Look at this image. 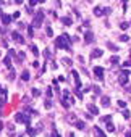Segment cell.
<instances>
[{
  "label": "cell",
  "instance_id": "cell-1",
  "mask_svg": "<svg viewBox=\"0 0 131 137\" xmlns=\"http://www.w3.org/2000/svg\"><path fill=\"white\" fill-rule=\"evenodd\" d=\"M44 21V11H37V15L34 16V21H32V27H41Z\"/></svg>",
  "mask_w": 131,
  "mask_h": 137
},
{
  "label": "cell",
  "instance_id": "cell-2",
  "mask_svg": "<svg viewBox=\"0 0 131 137\" xmlns=\"http://www.w3.org/2000/svg\"><path fill=\"white\" fill-rule=\"evenodd\" d=\"M94 74L99 81H104V68L102 66H94Z\"/></svg>",
  "mask_w": 131,
  "mask_h": 137
},
{
  "label": "cell",
  "instance_id": "cell-3",
  "mask_svg": "<svg viewBox=\"0 0 131 137\" xmlns=\"http://www.w3.org/2000/svg\"><path fill=\"white\" fill-rule=\"evenodd\" d=\"M11 37H13V40H16L18 44H24V39H23V36L19 34L18 31H13V32H11Z\"/></svg>",
  "mask_w": 131,
  "mask_h": 137
},
{
  "label": "cell",
  "instance_id": "cell-4",
  "mask_svg": "<svg viewBox=\"0 0 131 137\" xmlns=\"http://www.w3.org/2000/svg\"><path fill=\"white\" fill-rule=\"evenodd\" d=\"M55 45L58 47V48H66V50H70V45H68L66 42H63V40H62V37L55 39Z\"/></svg>",
  "mask_w": 131,
  "mask_h": 137
},
{
  "label": "cell",
  "instance_id": "cell-5",
  "mask_svg": "<svg viewBox=\"0 0 131 137\" xmlns=\"http://www.w3.org/2000/svg\"><path fill=\"white\" fill-rule=\"evenodd\" d=\"M39 131H41V124H39L37 128H28L26 129V132H28V136H31V137H34L36 134H37Z\"/></svg>",
  "mask_w": 131,
  "mask_h": 137
},
{
  "label": "cell",
  "instance_id": "cell-6",
  "mask_svg": "<svg viewBox=\"0 0 131 137\" xmlns=\"http://www.w3.org/2000/svg\"><path fill=\"white\" fill-rule=\"evenodd\" d=\"M94 40V34L91 32V31H86V34H84V42L86 44H91Z\"/></svg>",
  "mask_w": 131,
  "mask_h": 137
},
{
  "label": "cell",
  "instance_id": "cell-7",
  "mask_svg": "<svg viewBox=\"0 0 131 137\" xmlns=\"http://www.w3.org/2000/svg\"><path fill=\"white\" fill-rule=\"evenodd\" d=\"M102 55H104V50H100V48H95L92 53H91V58H100Z\"/></svg>",
  "mask_w": 131,
  "mask_h": 137
},
{
  "label": "cell",
  "instance_id": "cell-8",
  "mask_svg": "<svg viewBox=\"0 0 131 137\" xmlns=\"http://www.w3.org/2000/svg\"><path fill=\"white\" fill-rule=\"evenodd\" d=\"M87 110H89L92 115H99V108H97L95 105H92V103H89V105H87Z\"/></svg>",
  "mask_w": 131,
  "mask_h": 137
},
{
  "label": "cell",
  "instance_id": "cell-9",
  "mask_svg": "<svg viewBox=\"0 0 131 137\" xmlns=\"http://www.w3.org/2000/svg\"><path fill=\"white\" fill-rule=\"evenodd\" d=\"M10 21H11V16H10V15H5V13H3V15H2V23H3V24L7 26V24H10Z\"/></svg>",
  "mask_w": 131,
  "mask_h": 137
},
{
  "label": "cell",
  "instance_id": "cell-10",
  "mask_svg": "<svg viewBox=\"0 0 131 137\" xmlns=\"http://www.w3.org/2000/svg\"><path fill=\"white\" fill-rule=\"evenodd\" d=\"M94 131H95L97 137H107V136H105V132H104V131H102L100 128H99V126H95V128H94Z\"/></svg>",
  "mask_w": 131,
  "mask_h": 137
},
{
  "label": "cell",
  "instance_id": "cell-11",
  "mask_svg": "<svg viewBox=\"0 0 131 137\" xmlns=\"http://www.w3.org/2000/svg\"><path fill=\"white\" fill-rule=\"evenodd\" d=\"M75 126H76L78 129H81V131H84V128H86L84 121H81V119H78V121H76V123H75Z\"/></svg>",
  "mask_w": 131,
  "mask_h": 137
},
{
  "label": "cell",
  "instance_id": "cell-12",
  "mask_svg": "<svg viewBox=\"0 0 131 137\" xmlns=\"http://www.w3.org/2000/svg\"><path fill=\"white\" fill-rule=\"evenodd\" d=\"M23 119H24V115H23V113H16V115H15V121H16V123H23Z\"/></svg>",
  "mask_w": 131,
  "mask_h": 137
},
{
  "label": "cell",
  "instance_id": "cell-13",
  "mask_svg": "<svg viewBox=\"0 0 131 137\" xmlns=\"http://www.w3.org/2000/svg\"><path fill=\"white\" fill-rule=\"evenodd\" d=\"M62 23L66 24V26H71V23H73V21H71V18H68V16H63V18H62Z\"/></svg>",
  "mask_w": 131,
  "mask_h": 137
},
{
  "label": "cell",
  "instance_id": "cell-14",
  "mask_svg": "<svg viewBox=\"0 0 131 137\" xmlns=\"http://www.w3.org/2000/svg\"><path fill=\"white\" fill-rule=\"evenodd\" d=\"M100 103H102L104 107H108V105H110V98H108V97H102V98H100Z\"/></svg>",
  "mask_w": 131,
  "mask_h": 137
},
{
  "label": "cell",
  "instance_id": "cell-15",
  "mask_svg": "<svg viewBox=\"0 0 131 137\" xmlns=\"http://www.w3.org/2000/svg\"><path fill=\"white\" fill-rule=\"evenodd\" d=\"M118 82H120L122 86H126V84H128V77H126V76H122V74H120V79H118Z\"/></svg>",
  "mask_w": 131,
  "mask_h": 137
},
{
  "label": "cell",
  "instance_id": "cell-16",
  "mask_svg": "<svg viewBox=\"0 0 131 137\" xmlns=\"http://www.w3.org/2000/svg\"><path fill=\"white\" fill-rule=\"evenodd\" d=\"M3 63H5L7 68H11V58H10V56H5V58H3Z\"/></svg>",
  "mask_w": 131,
  "mask_h": 137
},
{
  "label": "cell",
  "instance_id": "cell-17",
  "mask_svg": "<svg viewBox=\"0 0 131 137\" xmlns=\"http://www.w3.org/2000/svg\"><path fill=\"white\" fill-rule=\"evenodd\" d=\"M21 79H23V81H29V71L24 69V71L21 73Z\"/></svg>",
  "mask_w": 131,
  "mask_h": 137
},
{
  "label": "cell",
  "instance_id": "cell-18",
  "mask_svg": "<svg viewBox=\"0 0 131 137\" xmlns=\"http://www.w3.org/2000/svg\"><path fill=\"white\" fill-rule=\"evenodd\" d=\"M94 15H95V16H102V8H100V7H95V8H94Z\"/></svg>",
  "mask_w": 131,
  "mask_h": 137
},
{
  "label": "cell",
  "instance_id": "cell-19",
  "mask_svg": "<svg viewBox=\"0 0 131 137\" xmlns=\"http://www.w3.org/2000/svg\"><path fill=\"white\" fill-rule=\"evenodd\" d=\"M102 123H112V115H107L102 118Z\"/></svg>",
  "mask_w": 131,
  "mask_h": 137
},
{
  "label": "cell",
  "instance_id": "cell-20",
  "mask_svg": "<svg viewBox=\"0 0 131 137\" xmlns=\"http://www.w3.org/2000/svg\"><path fill=\"white\" fill-rule=\"evenodd\" d=\"M31 52H32V53L36 55V56H37V55H39V50H37V47L34 45V44H32V45H31Z\"/></svg>",
  "mask_w": 131,
  "mask_h": 137
},
{
  "label": "cell",
  "instance_id": "cell-21",
  "mask_svg": "<svg viewBox=\"0 0 131 137\" xmlns=\"http://www.w3.org/2000/svg\"><path fill=\"white\" fill-rule=\"evenodd\" d=\"M23 123H24L26 126H29V124H31V116H28V115H26V116H24V119H23Z\"/></svg>",
  "mask_w": 131,
  "mask_h": 137
},
{
  "label": "cell",
  "instance_id": "cell-22",
  "mask_svg": "<svg viewBox=\"0 0 131 137\" xmlns=\"http://www.w3.org/2000/svg\"><path fill=\"white\" fill-rule=\"evenodd\" d=\"M107 131H108V132H113V131H115V126H113L112 123H107Z\"/></svg>",
  "mask_w": 131,
  "mask_h": 137
},
{
  "label": "cell",
  "instance_id": "cell-23",
  "mask_svg": "<svg viewBox=\"0 0 131 137\" xmlns=\"http://www.w3.org/2000/svg\"><path fill=\"white\" fill-rule=\"evenodd\" d=\"M62 107H63V108H70V102L62 98Z\"/></svg>",
  "mask_w": 131,
  "mask_h": 137
},
{
  "label": "cell",
  "instance_id": "cell-24",
  "mask_svg": "<svg viewBox=\"0 0 131 137\" xmlns=\"http://www.w3.org/2000/svg\"><path fill=\"white\" fill-rule=\"evenodd\" d=\"M123 116H125L126 119H130V116H131V111H130V110H125V111H123Z\"/></svg>",
  "mask_w": 131,
  "mask_h": 137
},
{
  "label": "cell",
  "instance_id": "cell-25",
  "mask_svg": "<svg viewBox=\"0 0 131 137\" xmlns=\"http://www.w3.org/2000/svg\"><path fill=\"white\" fill-rule=\"evenodd\" d=\"M107 47H108V48H112V50H113V52H117V50H118V48H117V47H115V45H113V44H112V42H107Z\"/></svg>",
  "mask_w": 131,
  "mask_h": 137
},
{
  "label": "cell",
  "instance_id": "cell-26",
  "mask_svg": "<svg viewBox=\"0 0 131 137\" xmlns=\"http://www.w3.org/2000/svg\"><path fill=\"white\" fill-rule=\"evenodd\" d=\"M28 27V34H29V37H32L34 36V31H32V26H26Z\"/></svg>",
  "mask_w": 131,
  "mask_h": 137
},
{
  "label": "cell",
  "instance_id": "cell-27",
  "mask_svg": "<svg viewBox=\"0 0 131 137\" xmlns=\"http://www.w3.org/2000/svg\"><path fill=\"white\" fill-rule=\"evenodd\" d=\"M110 61H112V63H117V64H118V61H120V60H118V56H117V55H113L112 58H110Z\"/></svg>",
  "mask_w": 131,
  "mask_h": 137
},
{
  "label": "cell",
  "instance_id": "cell-28",
  "mask_svg": "<svg viewBox=\"0 0 131 137\" xmlns=\"http://www.w3.org/2000/svg\"><path fill=\"white\" fill-rule=\"evenodd\" d=\"M118 107H120V108H126V102L120 100V102H118Z\"/></svg>",
  "mask_w": 131,
  "mask_h": 137
},
{
  "label": "cell",
  "instance_id": "cell-29",
  "mask_svg": "<svg viewBox=\"0 0 131 137\" xmlns=\"http://www.w3.org/2000/svg\"><path fill=\"white\" fill-rule=\"evenodd\" d=\"M15 55H16V50H13V48H10V50H8V56H10V58H11V56H15Z\"/></svg>",
  "mask_w": 131,
  "mask_h": 137
},
{
  "label": "cell",
  "instance_id": "cell-30",
  "mask_svg": "<svg viewBox=\"0 0 131 137\" xmlns=\"http://www.w3.org/2000/svg\"><path fill=\"white\" fill-rule=\"evenodd\" d=\"M39 95H41V92L37 89H32V97H39Z\"/></svg>",
  "mask_w": 131,
  "mask_h": 137
},
{
  "label": "cell",
  "instance_id": "cell-31",
  "mask_svg": "<svg viewBox=\"0 0 131 137\" xmlns=\"http://www.w3.org/2000/svg\"><path fill=\"white\" fill-rule=\"evenodd\" d=\"M120 27H122V29H128V27H130V23H122Z\"/></svg>",
  "mask_w": 131,
  "mask_h": 137
},
{
  "label": "cell",
  "instance_id": "cell-32",
  "mask_svg": "<svg viewBox=\"0 0 131 137\" xmlns=\"http://www.w3.org/2000/svg\"><path fill=\"white\" fill-rule=\"evenodd\" d=\"M16 18H19V11H15V13L11 15V19H16Z\"/></svg>",
  "mask_w": 131,
  "mask_h": 137
},
{
  "label": "cell",
  "instance_id": "cell-33",
  "mask_svg": "<svg viewBox=\"0 0 131 137\" xmlns=\"http://www.w3.org/2000/svg\"><path fill=\"white\" fill-rule=\"evenodd\" d=\"M47 36H54V31H52V27H47Z\"/></svg>",
  "mask_w": 131,
  "mask_h": 137
},
{
  "label": "cell",
  "instance_id": "cell-34",
  "mask_svg": "<svg viewBox=\"0 0 131 137\" xmlns=\"http://www.w3.org/2000/svg\"><path fill=\"white\" fill-rule=\"evenodd\" d=\"M120 40H122V42H126V40H130V37H128V36H122V37H120Z\"/></svg>",
  "mask_w": 131,
  "mask_h": 137
},
{
  "label": "cell",
  "instance_id": "cell-35",
  "mask_svg": "<svg viewBox=\"0 0 131 137\" xmlns=\"http://www.w3.org/2000/svg\"><path fill=\"white\" fill-rule=\"evenodd\" d=\"M24 56H26V55L23 53V52H19V53H18V58H19V60H24Z\"/></svg>",
  "mask_w": 131,
  "mask_h": 137
},
{
  "label": "cell",
  "instance_id": "cell-36",
  "mask_svg": "<svg viewBox=\"0 0 131 137\" xmlns=\"http://www.w3.org/2000/svg\"><path fill=\"white\" fill-rule=\"evenodd\" d=\"M63 63L65 64H71V60H70V58H63Z\"/></svg>",
  "mask_w": 131,
  "mask_h": 137
},
{
  "label": "cell",
  "instance_id": "cell-37",
  "mask_svg": "<svg viewBox=\"0 0 131 137\" xmlns=\"http://www.w3.org/2000/svg\"><path fill=\"white\" fill-rule=\"evenodd\" d=\"M122 76H126V77H128V76H130V71H128V69H125V71H122Z\"/></svg>",
  "mask_w": 131,
  "mask_h": 137
},
{
  "label": "cell",
  "instance_id": "cell-38",
  "mask_svg": "<svg viewBox=\"0 0 131 137\" xmlns=\"http://www.w3.org/2000/svg\"><path fill=\"white\" fill-rule=\"evenodd\" d=\"M94 92H95V94H100V87H97V86H94Z\"/></svg>",
  "mask_w": 131,
  "mask_h": 137
},
{
  "label": "cell",
  "instance_id": "cell-39",
  "mask_svg": "<svg viewBox=\"0 0 131 137\" xmlns=\"http://www.w3.org/2000/svg\"><path fill=\"white\" fill-rule=\"evenodd\" d=\"M50 107H52V102L47 100V102H45V108H50Z\"/></svg>",
  "mask_w": 131,
  "mask_h": 137
},
{
  "label": "cell",
  "instance_id": "cell-40",
  "mask_svg": "<svg viewBox=\"0 0 131 137\" xmlns=\"http://www.w3.org/2000/svg\"><path fill=\"white\" fill-rule=\"evenodd\" d=\"M29 5H31V7H34V5H37V0H31V2H29Z\"/></svg>",
  "mask_w": 131,
  "mask_h": 137
},
{
  "label": "cell",
  "instance_id": "cell-41",
  "mask_svg": "<svg viewBox=\"0 0 131 137\" xmlns=\"http://www.w3.org/2000/svg\"><path fill=\"white\" fill-rule=\"evenodd\" d=\"M44 52H45V53H44V55H45V58L49 60V58H50V52H49V50H44Z\"/></svg>",
  "mask_w": 131,
  "mask_h": 137
},
{
  "label": "cell",
  "instance_id": "cell-42",
  "mask_svg": "<svg viewBox=\"0 0 131 137\" xmlns=\"http://www.w3.org/2000/svg\"><path fill=\"white\" fill-rule=\"evenodd\" d=\"M75 94H76V97H78V98H83V94H81V92H78V90H76Z\"/></svg>",
  "mask_w": 131,
  "mask_h": 137
},
{
  "label": "cell",
  "instance_id": "cell-43",
  "mask_svg": "<svg viewBox=\"0 0 131 137\" xmlns=\"http://www.w3.org/2000/svg\"><path fill=\"white\" fill-rule=\"evenodd\" d=\"M47 97H52V89H50V87L47 89Z\"/></svg>",
  "mask_w": 131,
  "mask_h": 137
},
{
  "label": "cell",
  "instance_id": "cell-44",
  "mask_svg": "<svg viewBox=\"0 0 131 137\" xmlns=\"http://www.w3.org/2000/svg\"><path fill=\"white\" fill-rule=\"evenodd\" d=\"M2 129H3V123L0 121V132H2Z\"/></svg>",
  "mask_w": 131,
  "mask_h": 137
},
{
  "label": "cell",
  "instance_id": "cell-45",
  "mask_svg": "<svg viewBox=\"0 0 131 137\" xmlns=\"http://www.w3.org/2000/svg\"><path fill=\"white\" fill-rule=\"evenodd\" d=\"M125 136H126V137H131V132H126V134H125Z\"/></svg>",
  "mask_w": 131,
  "mask_h": 137
},
{
  "label": "cell",
  "instance_id": "cell-46",
  "mask_svg": "<svg viewBox=\"0 0 131 137\" xmlns=\"http://www.w3.org/2000/svg\"><path fill=\"white\" fill-rule=\"evenodd\" d=\"M70 137H75V134H70Z\"/></svg>",
  "mask_w": 131,
  "mask_h": 137
},
{
  "label": "cell",
  "instance_id": "cell-47",
  "mask_svg": "<svg viewBox=\"0 0 131 137\" xmlns=\"http://www.w3.org/2000/svg\"><path fill=\"white\" fill-rule=\"evenodd\" d=\"M128 92H131V87H130V89H128Z\"/></svg>",
  "mask_w": 131,
  "mask_h": 137
},
{
  "label": "cell",
  "instance_id": "cell-48",
  "mask_svg": "<svg viewBox=\"0 0 131 137\" xmlns=\"http://www.w3.org/2000/svg\"><path fill=\"white\" fill-rule=\"evenodd\" d=\"M130 58H131V52H130Z\"/></svg>",
  "mask_w": 131,
  "mask_h": 137
},
{
  "label": "cell",
  "instance_id": "cell-49",
  "mask_svg": "<svg viewBox=\"0 0 131 137\" xmlns=\"http://www.w3.org/2000/svg\"><path fill=\"white\" fill-rule=\"evenodd\" d=\"M19 137H23V136H19Z\"/></svg>",
  "mask_w": 131,
  "mask_h": 137
},
{
  "label": "cell",
  "instance_id": "cell-50",
  "mask_svg": "<svg viewBox=\"0 0 131 137\" xmlns=\"http://www.w3.org/2000/svg\"><path fill=\"white\" fill-rule=\"evenodd\" d=\"M130 124H131V123H130Z\"/></svg>",
  "mask_w": 131,
  "mask_h": 137
}]
</instances>
